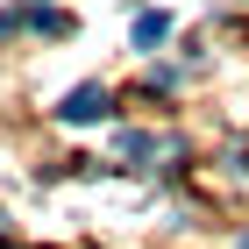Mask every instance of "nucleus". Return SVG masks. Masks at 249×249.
<instances>
[{
  "label": "nucleus",
  "mask_w": 249,
  "mask_h": 249,
  "mask_svg": "<svg viewBox=\"0 0 249 249\" xmlns=\"http://www.w3.org/2000/svg\"><path fill=\"white\" fill-rule=\"evenodd\" d=\"M107 107H114L107 86H71L64 107H57V121H64V128H86V121H107Z\"/></svg>",
  "instance_id": "f257e3e1"
},
{
  "label": "nucleus",
  "mask_w": 249,
  "mask_h": 249,
  "mask_svg": "<svg viewBox=\"0 0 249 249\" xmlns=\"http://www.w3.org/2000/svg\"><path fill=\"white\" fill-rule=\"evenodd\" d=\"M171 36V15H135V50H157Z\"/></svg>",
  "instance_id": "f03ea898"
},
{
  "label": "nucleus",
  "mask_w": 249,
  "mask_h": 249,
  "mask_svg": "<svg viewBox=\"0 0 249 249\" xmlns=\"http://www.w3.org/2000/svg\"><path fill=\"white\" fill-rule=\"evenodd\" d=\"M0 249H7V235H0Z\"/></svg>",
  "instance_id": "7ed1b4c3"
},
{
  "label": "nucleus",
  "mask_w": 249,
  "mask_h": 249,
  "mask_svg": "<svg viewBox=\"0 0 249 249\" xmlns=\"http://www.w3.org/2000/svg\"><path fill=\"white\" fill-rule=\"evenodd\" d=\"M242 242H249V235H242Z\"/></svg>",
  "instance_id": "20e7f679"
}]
</instances>
